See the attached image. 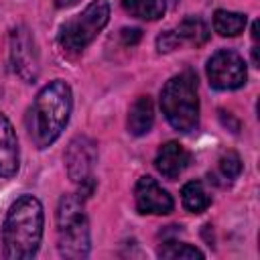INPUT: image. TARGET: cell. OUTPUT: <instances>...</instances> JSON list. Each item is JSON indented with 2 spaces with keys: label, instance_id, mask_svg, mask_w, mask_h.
<instances>
[{
  "label": "cell",
  "instance_id": "277c9868",
  "mask_svg": "<svg viewBox=\"0 0 260 260\" xmlns=\"http://www.w3.org/2000/svg\"><path fill=\"white\" fill-rule=\"evenodd\" d=\"M57 242L63 258H85L91 248L89 221L79 195H65L57 207Z\"/></svg>",
  "mask_w": 260,
  "mask_h": 260
},
{
  "label": "cell",
  "instance_id": "d6986e66",
  "mask_svg": "<svg viewBox=\"0 0 260 260\" xmlns=\"http://www.w3.org/2000/svg\"><path fill=\"white\" fill-rule=\"evenodd\" d=\"M181 45V37L177 35V30H167L156 39V47L160 53H169L173 49H177Z\"/></svg>",
  "mask_w": 260,
  "mask_h": 260
},
{
  "label": "cell",
  "instance_id": "2e32d148",
  "mask_svg": "<svg viewBox=\"0 0 260 260\" xmlns=\"http://www.w3.org/2000/svg\"><path fill=\"white\" fill-rule=\"evenodd\" d=\"M177 35L181 37V41L185 39V41H189L191 45L199 47V45L207 43V39H209V26H207L205 20L199 18V16H187V18H183V20L179 22Z\"/></svg>",
  "mask_w": 260,
  "mask_h": 260
},
{
  "label": "cell",
  "instance_id": "44dd1931",
  "mask_svg": "<svg viewBox=\"0 0 260 260\" xmlns=\"http://www.w3.org/2000/svg\"><path fill=\"white\" fill-rule=\"evenodd\" d=\"M77 0H55V6L57 8H67V6H73Z\"/></svg>",
  "mask_w": 260,
  "mask_h": 260
},
{
  "label": "cell",
  "instance_id": "ac0fdd59",
  "mask_svg": "<svg viewBox=\"0 0 260 260\" xmlns=\"http://www.w3.org/2000/svg\"><path fill=\"white\" fill-rule=\"evenodd\" d=\"M219 171H221V175H223L228 181L236 179V177L240 175V171H242V160H240L238 152L228 150V152L219 158Z\"/></svg>",
  "mask_w": 260,
  "mask_h": 260
},
{
  "label": "cell",
  "instance_id": "4fadbf2b",
  "mask_svg": "<svg viewBox=\"0 0 260 260\" xmlns=\"http://www.w3.org/2000/svg\"><path fill=\"white\" fill-rule=\"evenodd\" d=\"M246 14L232 10H215L213 14V30L221 37H236L246 28Z\"/></svg>",
  "mask_w": 260,
  "mask_h": 260
},
{
  "label": "cell",
  "instance_id": "9a60e30c",
  "mask_svg": "<svg viewBox=\"0 0 260 260\" xmlns=\"http://www.w3.org/2000/svg\"><path fill=\"white\" fill-rule=\"evenodd\" d=\"M122 6L130 16L142 20H156L167 8L165 0H122Z\"/></svg>",
  "mask_w": 260,
  "mask_h": 260
},
{
  "label": "cell",
  "instance_id": "7a4b0ae2",
  "mask_svg": "<svg viewBox=\"0 0 260 260\" xmlns=\"http://www.w3.org/2000/svg\"><path fill=\"white\" fill-rule=\"evenodd\" d=\"M71 87L63 79L49 81L35 98L26 114V128L37 148L53 144L69 122Z\"/></svg>",
  "mask_w": 260,
  "mask_h": 260
},
{
  "label": "cell",
  "instance_id": "5bb4252c",
  "mask_svg": "<svg viewBox=\"0 0 260 260\" xmlns=\"http://www.w3.org/2000/svg\"><path fill=\"white\" fill-rule=\"evenodd\" d=\"M181 199H183V205L187 211L191 213H201L209 207L211 199L205 191V187L199 183V181H189L183 185L181 189Z\"/></svg>",
  "mask_w": 260,
  "mask_h": 260
},
{
  "label": "cell",
  "instance_id": "3957f363",
  "mask_svg": "<svg viewBox=\"0 0 260 260\" xmlns=\"http://www.w3.org/2000/svg\"><path fill=\"white\" fill-rule=\"evenodd\" d=\"M160 108L177 132H193L199 124L197 77L193 71L173 75L160 91Z\"/></svg>",
  "mask_w": 260,
  "mask_h": 260
},
{
  "label": "cell",
  "instance_id": "5b68a950",
  "mask_svg": "<svg viewBox=\"0 0 260 260\" xmlns=\"http://www.w3.org/2000/svg\"><path fill=\"white\" fill-rule=\"evenodd\" d=\"M110 18V4L108 0H93L85 6L83 12L69 18L59 28V43L67 51H81L85 49L98 32L108 24Z\"/></svg>",
  "mask_w": 260,
  "mask_h": 260
},
{
  "label": "cell",
  "instance_id": "8fae6325",
  "mask_svg": "<svg viewBox=\"0 0 260 260\" xmlns=\"http://www.w3.org/2000/svg\"><path fill=\"white\" fill-rule=\"evenodd\" d=\"M18 171V138L10 120L0 114V177H12Z\"/></svg>",
  "mask_w": 260,
  "mask_h": 260
},
{
  "label": "cell",
  "instance_id": "52a82bcc",
  "mask_svg": "<svg viewBox=\"0 0 260 260\" xmlns=\"http://www.w3.org/2000/svg\"><path fill=\"white\" fill-rule=\"evenodd\" d=\"M10 63L14 73L26 83L39 77V51L26 26H16L10 32Z\"/></svg>",
  "mask_w": 260,
  "mask_h": 260
},
{
  "label": "cell",
  "instance_id": "ba28073f",
  "mask_svg": "<svg viewBox=\"0 0 260 260\" xmlns=\"http://www.w3.org/2000/svg\"><path fill=\"white\" fill-rule=\"evenodd\" d=\"M98 160L95 142L87 136H75L65 150V169L73 183H81L91 177L93 165Z\"/></svg>",
  "mask_w": 260,
  "mask_h": 260
},
{
  "label": "cell",
  "instance_id": "9c48e42d",
  "mask_svg": "<svg viewBox=\"0 0 260 260\" xmlns=\"http://www.w3.org/2000/svg\"><path fill=\"white\" fill-rule=\"evenodd\" d=\"M134 199L138 213H152V215H167L173 211L175 201L173 197L152 179L140 177L134 187Z\"/></svg>",
  "mask_w": 260,
  "mask_h": 260
},
{
  "label": "cell",
  "instance_id": "8992f818",
  "mask_svg": "<svg viewBox=\"0 0 260 260\" xmlns=\"http://www.w3.org/2000/svg\"><path fill=\"white\" fill-rule=\"evenodd\" d=\"M205 73H207L209 85L221 91L242 87L248 77L244 59L232 49H219L217 53H213L207 61Z\"/></svg>",
  "mask_w": 260,
  "mask_h": 260
},
{
  "label": "cell",
  "instance_id": "e0dca14e",
  "mask_svg": "<svg viewBox=\"0 0 260 260\" xmlns=\"http://www.w3.org/2000/svg\"><path fill=\"white\" fill-rule=\"evenodd\" d=\"M158 256L169 260H195V258H203V252L185 242H167L158 250Z\"/></svg>",
  "mask_w": 260,
  "mask_h": 260
},
{
  "label": "cell",
  "instance_id": "6da1fadb",
  "mask_svg": "<svg viewBox=\"0 0 260 260\" xmlns=\"http://www.w3.org/2000/svg\"><path fill=\"white\" fill-rule=\"evenodd\" d=\"M43 205L32 195H20L8 209L2 225V252L8 260H28L43 238Z\"/></svg>",
  "mask_w": 260,
  "mask_h": 260
},
{
  "label": "cell",
  "instance_id": "7c38bea8",
  "mask_svg": "<svg viewBox=\"0 0 260 260\" xmlns=\"http://www.w3.org/2000/svg\"><path fill=\"white\" fill-rule=\"evenodd\" d=\"M154 124V106L148 95L136 98L128 112V132L134 136L146 134Z\"/></svg>",
  "mask_w": 260,
  "mask_h": 260
},
{
  "label": "cell",
  "instance_id": "30bf717a",
  "mask_svg": "<svg viewBox=\"0 0 260 260\" xmlns=\"http://www.w3.org/2000/svg\"><path fill=\"white\" fill-rule=\"evenodd\" d=\"M189 160H191V154L187 152V148L175 140H169L158 148L156 158H154V167L162 177L177 179L187 169Z\"/></svg>",
  "mask_w": 260,
  "mask_h": 260
},
{
  "label": "cell",
  "instance_id": "ffe728a7",
  "mask_svg": "<svg viewBox=\"0 0 260 260\" xmlns=\"http://www.w3.org/2000/svg\"><path fill=\"white\" fill-rule=\"evenodd\" d=\"M122 41H124V45H134V43H138L140 41V37H142V30L140 28H122Z\"/></svg>",
  "mask_w": 260,
  "mask_h": 260
}]
</instances>
